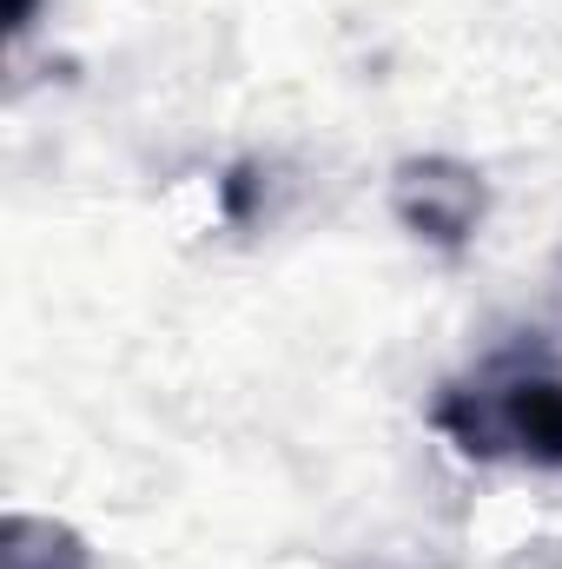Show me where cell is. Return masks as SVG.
I'll list each match as a JSON object with an SVG mask.
<instances>
[{"instance_id": "1", "label": "cell", "mask_w": 562, "mask_h": 569, "mask_svg": "<svg viewBox=\"0 0 562 569\" xmlns=\"http://www.w3.org/2000/svg\"><path fill=\"white\" fill-rule=\"evenodd\" d=\"M430 425L476 463L562 470V371L530 351L490 358L430 405Z\"/></svg>"}, {"instance_id": "2", "label": "cell", "mask_w": 562, "mask_h": 569, "mask_svg": "<svg viewBox=\"0 0 562 569\" xmlns=\"http://www.w3.org/2000/svg\"><path fill=\"white\" fill-rule=\"evenodd\" d=\"M391 206L423 246L463 252L483 226L490 192H483V172H470L463 159H404L398 186H391Z\"/></svg>"}, {"instance_id": "3", "label": "cell", "mask_w": 562, "mask_h": 569, "mask_svg": "<svg viewBox=\"0 0 562 569\" xmlns=\"http://www.w3.org/2000/svg\"><path fill=\"white\" fill-rule=\"evenodd\" d=\"M0 569H93V557L73 530H60L47 517H7Z\"/></svg>"}, {"instance_id": "4", "label": "cell", "mask_w": 562, "mask_h": 569, "mask_svg": "<svg viewBox=\"0 0 562 569\" xmlns=\"http://www.w3.org/2000/svg\"><path fill=\"white\" fill-rule=\"evenodd\" d=\"M7 27L27 33V27H33V0H7Z\"/></svg>"}]
</instances>
